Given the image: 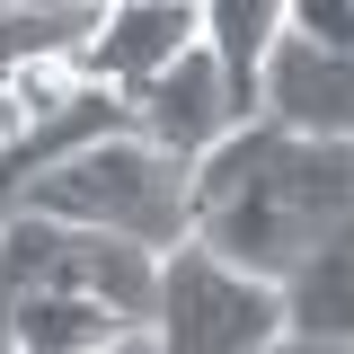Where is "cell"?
Returning <instances> with one entry per match:
<instances>
[{
	"label": "cell",
	"instance_id": "6da1fadb",
	"mask_svg": "<svg viewBox=\"0 0 354 354\" xmlns=\"http://www.w3.org/2000/svg\"><path fill=\"white\" fill-rule=\"evenodd\" d=\"M337 221H354V142L283 133L274 115H248L195 160L186 239H204L213 257L248 266L266 283H283Z\"/></svg>",
	"mask_w": 354,
	"mask_h": 354
},
{
	"label": "cell",
	"instance_id": "7a4b0ae2",
	"mask_svg": "<svg viewBox=\"0 0 354 354\" xmlns=\"http://www.w3.org/2000/svg\"><path fill=\"white\" fill-rule=\"evenodd\" d=\"M18 213L62 221V230H97V239H133V248L169 257L177 239L195 230V169L124 124V133L80 142L71 160H53L44 177H27Z\"/></svg>",
	"mask_w": 354,
	"mask_h": 354
},
{
	"label": "cell",
	"instance_id": "3957f363",
	"mask_svg": "<svg viewBox=\"0 0 354 354\" xmlns=\"http://www.w3.org/2000/svg\"><path fill=\"white\" fill-rule=\"evenodd\" d=\"M151 354H266L283 337V301L248 266L213 257L204 239H177L151 283Z\"/></svg>",
	"mask_w": 354,
	"mask_h": 354
},
{
	"label": "cell",
	"instance_id": "277c9868",
	"mask_svg": "<svg viewBox=\"0 0 354 354\" xmlns=\"http://www.w3.org/2000/svg\"><path fill=\"white\" fill-rule=\"evenodd\" d=\"M195 44V0H106L71 44V71L106 97H142Z\"/></svg>",
	"mask_w": 354,
	"mask_h": 354
},
{
	"label": "cell",
	"instance_id": "5b68a950",
	"mask_svg": "<svg viewBox=\"0 0 354 354\" xmlns=\"http://www.w3.org/2000/svg\"><path fill=\"white\" fill-rule=\"evenodd\" d=\"M124 106H133V133H142V142H160V151L186 160V169H195L221 133L239 124V115H230V88H221V71H213V53H204V44H186L169 71L142 88V97H124Z\"/></svg>",
	"mask_w": 354,
	"mask_h": 354
},
{
	"label": "cell",
	"instance_id": "8992f818",
	"mask_svg": "<svg viewBox=\"0 0 354 354\" xmlns=\"http://www.w3.org/2000/svg\"><path fill=\"white\" fill-rule=\"evenodd\" d=\"M195 44L213 53L230 115H266V62L283 44V0H195Z\"/></svg>",
	"mask_w": 354,
	"mask_h": 354
},
{
	"label": "cell",
	"instance_id": "52a82bcc",
	"mask_svg": "<svg viewBox=\"0 0 354 354\" xmlns=\"http://www.w3.org/2000/svg\"><path fill=\"white\" fill-rule=\"evenodd\" d=\"M274 301H283V337L354 354V221H337V230L274 283Z\"/></svg>",
	"mask_w": 354,
	"mask_h": 354
},
{
	"label": "cell",
	"instance_id": "ba28073f",
	"mask_svg": "<svg viewBox=\"0 0 354 354\" xmlns=\"http://www.w3.org/2000/svg\"><path fill=\"white\" fill-rule=\"evenodd\" d=\"M283 44L354 62V0H283Z\"/></svg>",
	"mask_w": 354,
	"mask_h": 354
},
{
	"label": "cell",
	"instance_id": "9c48e42d",
	"mask_svg": "<svg viewBox=\"0 0 354 354\" xmlns=\"http://www.w3.org/2000/svg\"><path fill=\"white\" fill-rule=\"evenodd\" d=\"M106 0H0V18H97Z\"/></svg>",
	"mask_w": 354,
	"mask_h": 354
},
{
	"label": "cell",
	"instance_id": "30bf717a",
	"mask_svg": "<svg viewBox=\"0 0 354 354\" xmlns=\"http://www.w3.org/2000/svg\"><path fill=\"white\" fill-rule=\"evenodd\" d=\"M266 354H337V346H301V337H274Z\"/></svg>",
	"mask_w": 354,
	"mask_h": 354
},
{
	"label": "cell",
	"instance_id": "8fae6325",
	"mask_svg": "<svg viewBox=\"0 0 354 354\" xmlns=\"http://www.w3.org/2000/svg\"><path fill=\"white\" fill-rule=\"evenodd\" d=\"M18 354H62V346H18Z\"/></svg>",
	"mask_w": 354,
	"mask_h": 354
}]
</instances>
